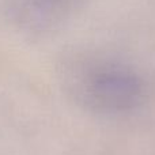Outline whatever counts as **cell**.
I'll use <instances>...</instances> for the list:
<instances>
[{
    "label": "cell",
    "instance_id": "1",
    "mask_svg": "<svg viewBox=\"0 0 155 155\" xmlns=\"http://www.w3.org/2000/svg\"><path fill=\"white\" fill-rule=\"evenodd\" d=\"M82 98L93 107L121 112L139 102L140 87L134 78L123 72H105L95 75L87 83Z\"/></svg>",
    "mask_w": 155,
    "mask_h": 155
}]
</instances>
